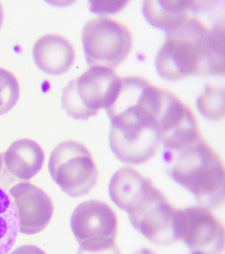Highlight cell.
I'll return each mask as SVG.
<instances>
[{
	"mask_svg": "<svg viewBox=\"0 0 225 254\" xmlns=\"http://www.w3.org/2000/svg\"><path fill=\"white\" fill-rule=\"evenodd\" d=\"M206 3L198 1L195 14L191 11L168 32L155 60L163 78L177 81L193 75L225 74V19L208 24L197 15Z\"/></svg>",
	"mask_w": 225,
	"mask_h": 254,
	"instance_id": "obj_1",
	"label": "cell"
},
{
	"mask_svg": "<svg viewBox=\"0 0 225 254\" xmlns=\"http://www.w3.org/2000/svg\"><path fill=\"white\" fill-rule=\"evenodd\" d=\"M108 192L112 202L127 212L134 228L150 242L161 246L180 242L179 208L150 179L133 168H121L112 176Z\"/></svg>",
	"mask_w": 225,
	"mask_h": 254,
	"instance_id": "obj_2",
	"label": "cell"
},
{
	"mask_svg": "<svg viewBox=\"0 0 225 254\" xmlns=\"http://www.w3.org/2000/svg\"><path fill=\"white\" fill-rule=\"evenodd\" d=\"M163 158L170 178L190 192L201 206L213 210L224 206V163L202 136L181 148L165 149Z\"/></svg>",
	"mask_w": 225,
	"mask_h": 254,
	"instance_id": "obj_3",
	"label": "cell"
},
{
	"mask_svg": "<svg viewBox=\"0 0 225 254\" xmlns=\"http://www.w3.org/2000/svg\"><path fill=\"white\" fill-rule=\"evenodd\" d=\"M121 77L113 69L91 66L62 91V106L69 116L88 120L101 109H107L119 92Z\"/></svg>",
	"mask_w": 225,
	"mask_h": 254,
	"instance_id": "obj_4",
	"label": "cell"
},
{
	"mask_svg": "<svg viewBox=\"0 0 225 254\" xmlns=\"http://www.w3.org/2000/svg\"><path fill=\"white\" fill-rule=\"evenodd\" d=\"M88 65L113 69L121 64L131 51L133 35L125 24L100 16L87 22L82 33Z\"/></svg>",
	"mask_w": 225,
	"mask_h": 254,
	"instance_id": "obj_5",
	"label": "cell"
},
{
	"mask_svg": "<svg viewBox=\"0 0 225 254\" xmlns=\"http://www.w3.org/2000/svg\"><path fill=\"white\" fill-rule=\"evenodd\" d=\"M48 170L52 180L72 197L89 193L98 178L92 154L85 145L74 140L60 143L53 150Z\"/></svg>",
	"mask_w": 225,
	"mask_h": 254,
	"instance_id": "obj_6",
	"label": "cell"
},
{
	"mask_svg": "<svg viewBox=\"0 0 225 254\" xmlns=\"http://www.w3.org/2000/svg\"><path fill=\"white\" fill-rule=\"evenodd\" d=\"M70 225L80 247L100 248L116 244L117 215L106 202L96 200L82 202L73 212Z\"/></svg>",
	"mask_w": 225,
	"mask_h": 254,
	"instance_id": "obj_7",
	"label": "cell"
},
{
	"mask_svg": "<svg viewBox=\"0 0 225 254\" xmlns=\"http://www.w3.org/2000/svg\"><path fill=\"white\" fill-rule=\"evenodd\" d=\"M177 228L180 241L193 251L205 254H222L224 252V224L206 208H179Z\"/></svg>",
	"mask_w": 225,
	"mask_h": 254,
	"instance_id": "obj_8",
	"label": "cell"
},
{
	"mask_svg": "<svg viewBox=\"0 0 225 254\" xmlns=\"http://www.w3.org/2000/svg\"><path fill=\"white\" fill-rule=\"evenodd\" d=\"M159 131L161 142L166 150L181 148L202 136L190 107L169 90L159 119Z\"/></svg>",
	"mask_w": 225,
	"mask_h": 254,
	"instance_id": "obj_9",
	"label": "cell"
},
{
	"mask_svg": "<svg viewBox=\"0 0 225 254\" xmlns=\"http://www.w3.org/2000/svg\"><path fill=\"white\" fill-rule=\"evenodd\" d=\"M9 193L16 206L20 233L33 235L48 225L54 205L44 190L30 183L22 182L11 188Z\"/></svg>",
	"mask_w": 225,
	"mask_h": 254,
	"instance_id": "obj_10",
	"label": "cell"
},
{
	"mask_svg": "<svg viewBox=\"0 0 225 254\" xmlns=\"http://www.w3.org/2000/svg\"><path fill=\"white\" fill-rule=\"evenodd\" d=\"M37 66L49 75L64 74L74 64L76 53L72 43L58 34L41 37L33 48Z\"/></svg>",
	"mask_w": 225,
	"mask_h": 254,
	"instance_id": "obj_11",
	"label": "cell"
},
{
	"mask_svg": "<svg viewBox=\"0 0 225 254\" xmlns=\"http://www.w3.org/2000/svg\"><path fill=\"white\" fill-rule=\"evenodd\" d=\"M5 168L11 175L21 180H30L43 168L44 150L31 139H20L13 142L3 154Z\"/></svg>",
	"mask_w": 225,
	"mask_h": 254,
	"instance_id": "obj_12",
	"label": "cell"
},
{
	"mask_svg": "<svg viewBox=\"0 0 225 254\" xmlns=\"http://www.w3.org/2000/svg\"><path fill=\"white\" fill-rule=\"evenodd\" d=\"M195 1H145L143 13L150 25L169 32L185 19Z\"/></svg>",
	"mask_w": 225,
	"mask_h": 254,
	"instance_id": "obj_13",
	"label": "cell"
},
{
	"mask_svg": "<svg viewBox=\"0 0 225 254\" xmlns=\"http://www.w3.org/2000/svg\"><path fill=\"white\" fill-rule=\"evenodd\" d=\"M19 229L16 206L9 194L0 186V254H8L16 242Z\"/></svg>",
	"mask_w": 225,
	"mask_h": 254,
	"instance_id": "obj_14",
	"label": "cell"
},
{
	"mask_svg": "<svg viewBox=\"0 0 225 254\" xmlns=\"http://www.w3.org/2000/svg\"><path fill=\"white\" fill-rule=\"evenodd\" d=\"M201 114L212 121L225 118V87L211 84L205 85L204 91L197 99Z\"/></svg>",
	"mask_w": 225,
	"mask_h": 254,
	"instance_id": "obj_15",
	"label": "cell"
},
{
	"mask_svg": "<svg viewBox=\"0 0 225 254\" xmlns=\"http://www.w3.org/2000/svg\"><path fill=\"white\" fill-rule=\"evenodd\" d=\"M20 96V87L16 77L7 69L0 67V116L15 106Z\"/></svg>",
	"mask_w": 225,
	"mask_h": 254,
	"instance_id": "obj_16",
	"label": "cell"
},
{
	"mask_svg": "<svg viewBox=\"0 0 225 254\" xmlns=\"http://www.w3.org/2000/svg\"><path fill=\"white\" fill-rule=\"evenodd\" d=\"M92 1V11L96 13H113L123 9L129 1Z\"/></svg>",
	"mask_w": 225,
	"mask_h": 254,
	"instance_id": "obj_17",
	"label": "cell"
},
{
	"mask_svg": "<svg viewBox=\"0 0 225 254\" xmlns=\"http://www.w3.org/2000/svg\"><path fill=\"white\" fill-rule=\"evenodd\" d=\"M77 254H121L117 246L115 244L94 248L80 247Z\"/></svg>",
	"mask_w": 225,
	"mask_h": 254,
	"instance_id": "obj_18",
	"label": "cell"
},
{
	"mask_svg": "<svg viewBox=\"0 0 225 254\" xmlns=\"http://www.w3.org/2000/svg\"><path fill=\"white\" fill-rule=\"evenodd\" d=\"M10 254H46L40 248L34 245L20 246L11 252Z\"/></svg>",
	"mask_w": 225,
	"mask_h": 254,
	"instance_id": "obj_19",
	"label": "cell"
},
{
	"mask_svg": "<svg viewBox=\"0 0 225 254\" xmlns=\"http://www.w3.org/2000/svg\"><path fill=\"white\" fill-rule=\"evenodd\" d=\"M134 254H157L153 250L149 249V248H143V249L137 250Z\"/></svg>",
	"mask_w": 225,
	"mask_h": 254,
	"instance_id": "obj_20",
	"label": "cell"
},
{
	"mask_svg": "<svg viewBox=\"0 0 225 254\" xmlns=\"http://www.w3.org/2000/svg\"><path fill=\"white\" fill-rule=\"evenodd\" d=\"M3 17H4V13H3V9L1 3H0V28L2 25L3 21Z\"/></svg>",
	"mask_w": 225,
	"mask_h": 254,
	"instance_id": "obj_21",
	"label": "cell"
},
{
	"mask_svg": "<svg viewBox=\"0 0 225 254\" xmlns=\"http://www.w3.org/2000/svg\"><path fill=\"white\" fill-rule=\"evenodd\" d=\"M3 167V154H0V174H1V170Z\"/></svg>",
	"mask_w": 225,
	"mask_h": 254,
	"instance_id": "obj_22",
	"label": "cell"
},
{
	"mask_svg": "<svg viewBox=\"0 0 225 254\" xmlns=\"http://www.w3.org/2000/svg\"><path fill=\"white\" fill-rule=\"evenodd\" d=\"M191 254H205L200 252H193Z\"/></svg>",
	"mask_w": 225,
	"mask_h": 254,
	"instance_id": "obj_23",
	"label": "cell"
}]
</instances>
